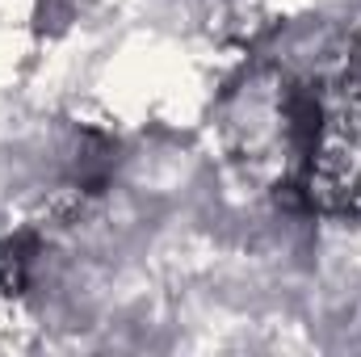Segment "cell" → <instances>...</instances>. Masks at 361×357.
Instances as JSON below:
<instances>
[{
	"mask_svg": "<svg viewBox=\"0 0 361 357\" xmlns=\"http://www.w3.org/2000/svg\"><path fill=\"white\" fill-rule=\"evenodd\" d=\"M311 193L332 210H361V76H341L311 114Z\"/></svg>",
	"mask_w": 361,
	"mask_h": 357,
	"instance_id": "6da1fadb",
	"label": "cell"
}]
</instances>
